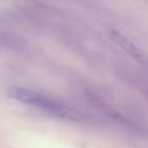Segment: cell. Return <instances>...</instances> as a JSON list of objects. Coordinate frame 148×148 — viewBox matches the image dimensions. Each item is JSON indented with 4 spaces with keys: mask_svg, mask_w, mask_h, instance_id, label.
<instances>
[{
    "mask_svg": "<svg viewBox=\"0 0 148 148\" xmlns=\"http://www.w3.org/2000/svg\"><path fill=\"white\" fill-rule=\"evenodd\" d=\"M8 95L12 99H15L27 105L40 108L43 111L60 119L76 122L81 117L80 111L55 101L49 97H45L33 90L21 87H11L8 90Z\"/></svg>",
    "mask_w": 148,
    "mask_h": 148,
    "instance_id": "1",
    "label": "cell"
},
{
    "mask_svg": "<svg viewBox=\"0 0 148 148\" xmlns=\"http://www.w3.org/2000/svg\"><path fill=\"white\" fill-rule=\"evenodd\" d=\"M111 35H112L113 40L117 43L119 47L124 51H126L130 57H132L137 62L143 64V66L147 64V60H146V57L144 56V53H143L142 51H141V49H138V47H137L136 45H134L128 37L121 34L120 32H117V31H113V32L111 33Z\"/></svg>",
    "mask_w": 148,
    "mask_h": 148,
    "instance_id": "2",
    "label": "cell"
},
{
    "mask_svg": "<svg viewBox=\"0 0 148 148\" xmlns=\"http://www.w3.org/2000/svg\"><path fill=\"white\" fill-rule=\"evenodd\" d=\"M2 19H3V17H2V16L0 15V21H2Z\"/></svg>",
    "mask_w": 148,
    "mask_h": 148,
    "instance_id": "3",
    "label": "cell"
}]
</instances>
